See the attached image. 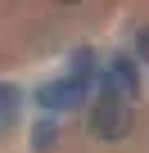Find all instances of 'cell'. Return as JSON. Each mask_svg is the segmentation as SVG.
<instances>
[{
  "label": "cell",
  "instance_id": "obj_2",
  "mask_svg": "<svg viewBox=\"0 0 149 153\" xmlns=\"http://www.w3.org/2000/svg\"><path fill=\"white\" fill-rule=\"evenodd\" d=\"M113 81H118L127 95H136V72H131V63H127V59H118V63H113Z\"/></svg>",
  "mask_w": 149,
  "mask_h": 153
},
{
  "label": "cell",
  "instance_id": "obj_4",
  "mask_svg": "<svg viewBox=\"0 0 149 153\" xmlns=\"http://www.w3.org/2000/svg\"><path fill=\"white\" fill-rule=\"evenodd\" d=\"M136 50H140V59L149 63V23H145V27L136 32Z\"/></svg>",
  "mask_w": 149,
  "mask_h": 153
},
{
  "label": "cell",
  "instance_id": "obj_5",
  "mask_svg": "<svg viewBox=\"0 0 149 153\" xmlns=\"http://www.w3.org/2000/svg\"><path fill=\"white\" fill-rule=\"evenodd\" d=\"M9 104H14V90H0V117L9 113Z\"/></svg>",
  "mask_w": 149,
  "mask_h": 153
},
{
  "label": "cell",
  "instance_id": "obj_1",
  "mask_svg": "<svg viewBox=\"0 0 149 153\" xmlns=\"http://www.w3.org/2000/svg\"><path fill=\"white\" fill-rule=\"evenodd\" d=\"M131 122H136V113H131V99H122V95H104V99L91 108V131H95L100 140H109V144L127 140Z\"/></svg>",
  "mask_w": 149,
  "mask_h": 153
},
{
  "label": "cell",
  "instance_id": "obj_3",
  "mask_svg": "<svg viewBox=\"0 0 149 153\" xmlns=\"http://www.w3.org/2000/svg\"><path fill=\"white\" fill-rule=\"evenodd\" d=\"M54 140H59V135H54L50 126H36V149H41V153H45V149H50Z\"/></svg>",
  "mask_w": 149,
  "mask_h": 153
}]
</instances>
